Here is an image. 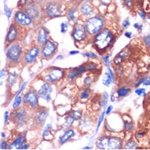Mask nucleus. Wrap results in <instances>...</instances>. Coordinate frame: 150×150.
I'll list each match as a JSON object with an SVG mask.
<instances>
[{
  "mask_svg": "<svg viewBox=\"0 0 150 150\" xmlns=\"http://www.w3.org/2000/svg\"><path fill=\"white\" fill-rule=\"evenodd\" d=\"M135 93L139 96L144 97L145 95V90L144 88H139L135 91Z\"/></svg>",
  "mask_w": 150,
  "mask_h": 150,
  "instance_id": "nucleus-35",
  "label": "nucleus"
},
{
  "mask_svg": "<svg viewBox=\"0 0 150 150\" xmlns=\"http://www.w3.org/2000/svg\"><path fill=\"white\" fill-rule=\"evenodd\" d=\"M47 117L46 112L44 111H40L37 112L36 115H35V120H36V122L38 124H43V122H44L46 118Z\"/></svg>",
  "mask_w": 150,
  "mask_h": 150,
  "instance_id": "nucleus-21",
  "label": "nucleus"
},
{
  "mask_svg": "<svg viewBox=\"0 0 150 150\" xmlns=\"http://www.w3.org/2000/svg\"><path fill=\"white\" fill-rule=\"evenodd\" d=\"M129 91V89H126L124 87H122L121 88H120L119 90H118L117 93L118 95L120 97H122V96H125L128 92Z\"/></svg>",
  "mask_w": 150,
  "mask_h": 150,
  "instance_id": "nucleus-24",
  "label": "nucleus"
},
{
  "mask_svg": "<svg viewBox=\"0 0 150 150\" xmlns=\"http://www.w3.org/2000/svg\"><path fill=\"white\" fill-rule=\"evenodd\" d=\"M47 14L51 17H57L61 15V11L59 6L55 3H49L46 5Z\"/></svg>",
  "mask_w": 150,
  "mask_h": 150,
  "instance_id": "nucleus-12",
  "label": "nucleus"
},
{
  "mask_svg": "<svg viewBox=\"0 0 150 150\" xmlns=\"http://www.w3.org/2000/svg\"><path fill=\"white\" fill-rule=\"evenodd\" d=\"M74 121L73 118L71 116L69 115L66 118V124H68V125H70L72 124L73 121Z\"/></svg>",
  "mask_w": 150,
  "mask_h": 150,
  "instance_id": "nucleus-36",
  "label": "nucleus"
},
{
  "mask_svg": "<svg viewBox=\"0 0 150 150\" xmlns=\"http://www.w3.org/2000/svg\"><path fill=\"white\" fill-rule=\"evenodd\" d=\"M25 142V138L24 137H20L18 138H17V140H15L14 143L12 144V145H11L10 147V148L11 149L12 148L15 147L17 149H20L21 146H22L24 143Z\"/></svg>",
  "mask_w": 150,
  "mask_h": 150,
  "instance_id": "nucleus-20",
  "label": "nucleus"
},
{
  "mask_svg": "<svg viewBox=\"0 0 150 150\" xmlns=\"http://www.w3.org/2000/svg\"><path fill=\"white\" fill-rule=\"evenodd\" d=\"M125 5L128 7H131L132 5H133V2H132V0H125Z\"/></svg>",
  "mask_w": 150,
  "mask_h": 150,
  "instance_id": "nucleus-49",
  "label": "nucleus"
},
{
  "mask_svg": "<svg viewBox=\"0 0 150 150\" xmlns=\"http://www.w3.org/2000/svg\"><path fill=\"white\" fill-rule=\"evenodd\" d=\"M108 101V94L106 92H104V99H103V106L104 108H105L106 105H107Z\"/></svg>",
  "mask_w": 150,
  "mask_h": 150,
  "instance_id": "nucleus-31",
  "label": "nucleus"
},
{
  "mask_svg": "<svg viewBox=\"0 0 150 150\" xmlns=\"http://www.w3.org/2000/svg\"><path fill=\"white\" fill-rule=\"evenodd\" d=\"M53 91L52 88L48 83H45L41 86L39 91L38 95L41 98L44 99L47 101H49L51 100L50 94Z\"/></svg>",
  "mask_w": 150,
  "mask_h": 150,
  "instance_id": "nucleus-11",
  "label": "nucleus"
},
{
  "mask_svg": "<svg viewBox=\"0 0 150 150\" xmlns=\"http://www.w3.org/2000/svg\"><path fill=\"white\" fill-rule=\"evenodd\" d=\"M38 42L40 45H43L47 41V33L44 28H41L39 30L37 36Z\"/></svg>",
  "mask_w": 150,
  "mask_h": 150,
  "instance_id": "nucleus-17",
  "label": "nucleus"
},
{
  "mask_svg": "<svg viewBox=\"0 0 150 150\" xmlns=\"http://www.w3.org/2000/svg\"><path fill=\"white\" fill-rule=\"evenodd\" d=\"M148 101H149V102L150 103V95L149 96V97H148Z\"/></svg>",
  "mask_w": 150,
  "mask_h": 150,
  "instance_id": "nucleus-62",
  "label": "nucleus"
},
{
  "mask_svg": "<svg viewBox=\"0 0 150 150\" xmlns=\"http://www.w3.org/2000/svg\"><path fill=\"white\" fill-rule=\"evenodd\" d=\"M144 81H145V79H144V78L141 79V80H140L138 82V83L137 84H136V87H138V86H139L140 85H141V84H143L144 82Z\"/></svg>",
  "mask_w": 150,
  "mask_h": 150,
  "instance_id": "nucleus-56",
  "label": "nucleus"
},
{
  "mask_svg": "<svg viewBox=\"0 0 150 150\" xmlns=\"http://www.w3.org/2000/svg\"><path fill=\"white\" fill-rule=\"evenodd\" d=\"M125 35L126 37H127L128 38H131V37L132 36V33L131 32H127L125 33Z\"/></svg>",
  "mask_w": 150,
  "mask_h": 150,
  "instance_id": "nucleus-53",
  "label": "nucleus"
},
{
  "mask_svg": "<svg viewBox=\"0 0 150 150\" xmlns=\"http://www.w3.org/2000/svg\"><path fill=\"white\" fill-rule=\"evenodd\" d=\"M138 14L139 15V17H141L142 19H145V14L144 12L140 11V12H139Z\"/></svg>",
  "mask_w": 150,
  "mask_h": 150,
  "instance_id": "nucleus-51",
  "label": "nucleus"
},
{
  "mask_svg": "<svg viewBox=\"0 0 150 150\" xmlns=\"http://www.w3.org/2000/svg\"><path fill=\"white\" fill-rule=\"evenodd\" d=\"M129 25H130V23L129 22V21H128V20H125V21H124V22H123V26H124V28H127L129 26Z\"/></svg>",
  "mask_w": 150,
  "mask_h": 150,
  "instance_id": "nucleus-46",
  "label": "nucleus"
},
{
  "mask_svg": "<svg viewBox=\"0 0 150 150\" xmlns=\"http://www.w3.org/2000/svg\"><path fill=\"white\" fill-rule=\"evenodd\" d=\"M17 79V75L15 73H12L10 72L8 76V79H7V82L8 85L9 87H12L14 85V84L15 83Z\"/></svg>",
  "mask_w": 150,
  "mask_h": 150,
  "instance_id": "nucleus-22",
  "label": "nucleus"
},
{
  "mask_svg": "<svg viewBox=\"0 0 150 150\" xmlns=\"http://www.w3.org/2000/svg\"><path fill=\"white\" fill-rule=\"evenodd\" d=\"M90 93V90H86L83 91L81 94V96H80V98L81 99H86V98H88L89 97V95Z\"/></svg>",
  "mask_w": 150,
  "mask_h": 150,
  "instance_id": "nucleus-32",
  "label": "nucleus"
},
{
  "mask_svg": "<svg viewBox=\"0 0 150 150\" xmlns=\"http://www.w3.org/2000/svg\"><path fill=\"white\" fill-rule=\"evenodd\" d=\"M137 147V143H135L134 141H130L127 144L125 145V148L128 149H131L136 148Z\"/></svg>",
  "mask_w": 150,
  "mask_h": 150,
  "instance_id": "nucleus-26",
  "label": "nucleus"
},
{
  "mask_svg": "<svg viewBox=\"0 0 150 150\" xmlns=\"http://www.w3.org/2000/svg\"><path fill=\"white\" fill-rule=\"evenodd\" d=\"M145 42L148 46L150 47V34L145 38Z\"/></svg>",
  "mask_w": 150,
  "mask_h": 150,
  "instance_id": "nucleus-42",
  "label": "nucleus"
},
{
  "mask_svg": "<svg viewBox=\"0 0 150 150\" xmlns=\"http://www.w3.org/2000/svg\"><path fill=\"white\" fill-rule=\"evenodd\" d=\"M78 53H79V51H72L70 52V54L72 55L76 54H78Z\"/></svg>",
  "mask_w": 150,
  "mask_h": 150,
  "instance_id": "nucleus-58",
  "label": "nucleus"
},
{
  "mask_svg": "<svg viewBox=\"0 0 150 150\" xmlns=\"http://www.w3.org/2000/svg\"><path fill=\"white\" fill-rule=\"evenodd\" d=\"M5 71L4 69H3L1 71H0V78L3 79L5 77Z\"/></svg>",
  "mask_w": 150,
  "mask_h": 150,
  "instance_id": "nucleus-47",
  "label": "nucleus"
},
{
  "mask_svg": "<svg viewBox=\"0 0 150 150\" xmlns=\"http://www.w3.org/2000/svg\"><path fill=\"white\" fill-rule=\"evenodd\" d=\"M24 104H30L31 108L34 109L38 104V94L35 90H29L23 97Z\"/></svg>",
  "mask_w": 150,
  "mask_h": 150,
  "instance_id": "nucleus-7",
  "label": "nucleus"
},
{
  "mask_svg": "<svg viewBox=\"0 0 150 150\" xmlns=\"http://www.w3.org/2000/svg\"><path fill=\"white\" fill-rule=\"evenodd\" d=\"M125 127L126 130L129 131V130H131L132 128H133V124H132L131 122H129L128 121H125Z\"/></svg>",
  "mask_w": 150,
  "mask_h": 150,
  "instance_id": "nucleus-38",
  "label": "nucleus"
},
{
  "mask_svg": "<svg viewBox=\"0 0 150 150\" xmlns=\"http://www.w3.org/2000/svg\"><path fill=\"white\" fill-rule=\"evenodd\" d=\"M112 108H113V107H112V106H109V107L108 108V109H107V110H106V114H109L110 112V111H112Z\"/></svg>",
  "mask_w": 150,
  "mask_h": 150,
  "instance_id": "nucleus-55",
  "label": "nucleus"
},
{
  "mask_svg": "<svg viewBox=\"0 0 150 150\" xmlns=\"http://www.w3.org/2000/svg\"><path fill=\"white\" fill-rule=\"evenodd\" d=\"M68 26L67 24V23L63 22L61 24V33H65L68 31Z\"/></svg>",
  "mask_w": 150,
  "mask_h": 150,
  "instance_id": "nucleus-33",
  "label": "nucleus"
},
{
  "mask_svg": "<svg viewBox=\"0 0 150 150\" xmlns=\"http://www.w3.org/2000/svg\"><path fill=\"white\" fill-rule=\"evenodd\" d=\"M86 57L88 58H94V57H96V55L93 52H87L86 54H84Z\"/></svg>",
  "mask_w": 150,
  "mask_h": 150,
  "instance_id": "nucleus-40",
  "label": "nucleus"
},
{
  "mask_svg": "<svg viewBox=\"0 0 150 150\" xmlns=\"http://www.w3.org/2000/svg\"><path fill=\"white\" fill-rule=\"evenodd\" d=\"M81 11L84 15H89L92 13V9L91 5L89 2H86L81 7Z\"/></svg>",
  "mask_w": 150,
  "mask_h": 150,
  "instance_id": "nucleus-18",
  "label": "nucleus"
},
{
  "mask_svg": "<svg viewBox=\"0 0 150 150\" xmlns=\"http://www.w3.org/2000/svg\"><path fill=\"white\" fill-rule=\"evenodd\" d=\"M109 56H106L104 58V60L105 61V62L106 65L107 66H109Z\"/></svg>",
  "mask_w": 150,
  "mask_h": 150,
  "instance_id": "nucleus-52",
  "label": "nucleus"
},
{
  "mask_svg": "<svg viewBox=\"0 0 150 150\" xmlns=\"http://www.w3.org/2000/svg\"><path fill=\"white\" fill-rule=\"evenodd\" d=\"M8 118H9V115H8V112L6 111L4 113V123L6 124L8 120Z\"/></svg>",
  "mask_w": 150,
  "mask_h": 150,
  "instance_id": "nucleus-48",
  "label": "nucleus"
},
{
  "mask_svg": "<svg viewBox=\"0 0 150 150\" xmlns=\"http://www.w3.org/2000/svg\"><path fill=\"white\" fill-rule=\"evenodd\" d=\"M103 25V19L99 17H96L87 21L85 28L87 32L89 34H95L101 30Z\"/></svg>",
  "mask_w": 150,
  "mask_h": 150,
  "instance_id": "nucleus-3",
  "label": "nucleus"
},
{
  "mask_svg": "<svg viewBox=\"0 0 150 150\" xmlns=\"http://www.w3.org/2000/svg\"><path fill=\"white\" fill-rule=\"evenodd\" d=\"M15 21L18 24L29 25L31 23V18L29 15L22 11H17L15 15Z\"/></svg>",
  "mask_w": 150,
  "mask_h": 150,
  "instance_id": "nucleus-8",
  "label": "nucleus"
},
{
  "mask_svg": "<svg viewBox=\"0 0 150 150\" xmlns=\"http://www.w3.org/2000/svg\"><path fill=\"white\" fill-rule=\"evenodd\" d=\"M41 54L44 57H50L54 54L56 50V45L50 41H47L43 45Z\"/></svg>",
  "mask_w": 150,
  "mask_h": 150,
  "instance_id": "nucleus-10",
  "label": "nucleus"
},
{
  "mask_svg": "<svg viewBox=\"0 0 150 150\" xmlns=\"http://www.w3.org/2000/svg\"><path fill=\"white\" fill-rule=\"evenodd\" d=\"M70 115L73 118L74 120H79L81 118L82 114H81V112L79 111H76L72 112V113L70 114Z\"/></svg>",
  "mask_w": 150,
  "mask_h": 150,
  "instance_id": "nucleus-25",
  "label": "nucleus"
},
{
  "mask_svg": "<svg viewBox=\"0 0 150 150\" xmlns=\"http://www.w3.org/2000/svg\"><path fill=\"white\" fill-rule=\"evenodd\" d=\"M96 66L93 63H91L89 66V70H96Z\"/></svg>",
  "mask_w": 150,
  "mask_h": 150,
  "instance_id": "nucleus-50",
  "label": "nucleus"
},
{
  "mask_svg": "<svg viewBox=\"0 0 150 150\" xmlns=\"http://www.w3.org/2000/svg\"><path fill=\"white\" fill-rule=\"evenodd\" d=\"M75 13H76V9H71L69 12V18L73 21H76V17L74 15Z\"/></svg>",
  "mask_w": 150,
  "mask_h": 150,
  "instance_id": "nucleus-29",
  "label": "nucleus"
},
{
  "mask_svg": "<svg viewBox=\"0 0 150 150\" xmlns=\"http://www.w3.org/2000/svg\"><path fill=\"white\" fill-rule=\"evenodd\" d=\"M18 36V31L17 27L12 25L9 29L8 33L7 35V40L8 42H11L17 39Z\"/></svg>",
  "mask_w": 150,
  "mask_h": 150,
  "instance_id": "nucleus-16",
  "label": "nucleus"
},
{
  "mask_svg": "<svg viewBox=\"0 0 150 150\" xmlns=\"http://www.w3.org/2000/svg\"><path fill=\"white\" fill-rule=\"evenodd\" d=\"M25 9L27 13L29 14L30 16L32 17L33 18L38 17L39 15V9L36 5H35L33 2L32 1H29L27 2L25 4Z\"/></svg>",
  "mask_w": 150,
  "mask_h": 150,
  "instance_id": "nucleus-14",
  "label": "nucleus"
},
{
  "mask_svg": "<svg viewBox=\"0 0 150 150\" xmlns=\"http://www.w3.org/2000/svg\"><path fill=\"white\" fill-rule=\"evenodd\" d=\"M1 137H2V138H4L5 137V134L4 133H1Z\"/></svg>",
  "mask_w": 150,
  "mask_h": 150,
  "instance_id": "nucleus-59",
  "label": "nucleus"
},
{
  "mask_svg": "<svg viewBox=\"0 0 150 150\" xmlns=\"http://www.w3.org/2000/svg\"><path fill=\"white\" fill-rule=\"evenodd\" d=\"M39 53H40V50H39V47H32L25 54L24 56V61L28 64H32L33 62H34L37 57H38Z\"/></svg>",
  "mask_w": 150,
  "mask_h": 150,
  "instance_id": "nucleus-9",
  "label": "nucleus"
},
{
  "mask_svg": "<svg viewBox=\"0 0 150 150\" xmlns=\"http://www.w3.org/2000/svg\"><path fill=\"white\" fill-rule=\"evenodd\" d=\"M27 82H24V83L23 85H22V86H21V87L20 88V90H19V91L17 92V95H16V96H15V98L16 97H18L19 96V95L20 94V93L21 92V91H23V90L24 89V88H25V85H27Z\"/></svg>",
  "mask_w": 150,
  "mask_h": 150,
  "instance_id": "nucleus-41",
  "label": "nucleus"
},
{
  "mask_svg": "<svg viewBox=\"0 0 150 150\" xmlns=\"http://www.w3.org/2000/svg\"><path fill=\"white\" fill-rule=\"evenodd\" d=\"M29 147V145L27 144H23L21 147L20 148V149H27Z\"/></svg>",
  "mask_w": 150,
  "mask_h": 150,
  "instance_id": "nucleus-54",
  "label": "nucleus"
},
{
  "mask_svg": "<svg viewBox=\"0 0 150 150\" xmlns=\"http://www.w3.org/2000/svg\"><path fill=\"white\" fill-rule=\"evenodd\" d=\"M8 147V144L7 143V142L5 141H3L2 143H1V145H0V147H1V149H6Z\"/></svg>",
  "mask_w": 150,
  "mask_h": 150,
  "instance_id": "nucleus-43",
  "label": "nucleus"
},
{
  "mask_svg": "<svg viewBox=\"0 0 150 150\" xmlns=\"http://www.w3.org/2000/svg\"><path fill=\"white\" fill-rule=\"evenodd\" d=\"M149 18V19H150V17H149V18Z\"/></svg>",
  "mask_w": 150,
  "mask_h": 150,
  "instance_id": "nucleus-64",
  "label": "nucleus"
},
{
  "mask_svg": "<svg viewBox=\"0 0 150 150\" xmlns=\"http://www.w3.org/2000/svg\"><path fill=\"white\" fill-rule=\"evenodd\" d=\"M22 54V48L18 44H14L8 48L7 57L8 60L13 63L18 62Z\"/></svg>",
  "mask_w": 150,
  "mask_h": 150,
  "instance_id": "nucleus-4",
  "label": "nucleus"
},
{
  "mask_svg": "<svg viewBox=\"0 0 150 150\" xmlns=\"http://www.w3.org/2000/svg\"><path fill=\"white\" fill-rule=\"evenodd\" d=\"M83 149H90V148L89 147H85V148H84Z\"/></svg>",
  "mask_w": 150,
  "mask_h": 150,
  "instance_id": "nucleus-60",
  "label": "nucleus"
},
{
  "mask_svg": "<svg viewBox=\"0 0 150 150\" xmlns=\"http://www.w3.org/2000/svg\"><path fill=\"white\" fill-rule=\"evenodd\" d=\"M111 101H115V100H114V98H112V100H111Z\"/></svg>",
  "mask_w": 150,
  "mask_h": 150,
  "instance_id": "nucleus-61",
  "label": "nucleus"
},
{
  "mask_svg": "<svg viewBox=\"0 0 150 150\" xmlns=\"http://www.w3.org/2000/svg\"><path fill=\"white\" fill-rule=\"evenodd\" d=\"M104 116H105V112H102L101 115H100V117L99 118V121H98V125H97V128H96V132L98 131L99 128L100 124H101L102 122L103 121L104 118Z\"/></svg>",
  "mask_w": 150,
  "mask_h": 150,
  "instance_id": "nucleus-30",
  "label": "nucleus"
},
{
  "mask_svg": "<svg viewBox=\"0 0 150 150\" xmlns=\"http://www.w3.org/2000/svg\"><path fill=\"white\" fill-rule=\"evenodd\" d=\"M124 57L122 56H117L116 57L115 59H114V63L118 66V65H119L122 62V60H123Z\"/></svg>",
  "mask_w": 150,
  "mask_h": 150,
  "instance_id": "nucleus-34",
  "label": "nucleus"
},
{
  "mask_svg": "<svg viewBox=\"0 0 150 150\" xmlns=\"http://www.w3.org/2000/svg\"><path fill=\"white\" fill-rule=\"evenodd\" d=\"M37 1H38V2H41V1H42V0H36Z\"/></svg>",
  "mask_w": 150,
  "mask_h": 150,
  "instance_id": "nucleus-63",
  "label": "nucleus"
},
{
  "mask_svg": "<svg viewBox=\"0 0 150 150\" xmlns=\"http://www.w3.org/2000/svg\"><path fill=\"white\" fill-rule=\"evenodd\" d=\"M113 41V35L110 31L104 29L98 34L95 39V44L99 50L107 48Z\"/></svg>",
  "mask_w": 150,
  "mask_h": 150,
  "instance_id": "nucleus-1",
  "label": "nucleus"
},
{
  "mask_svg": "<svg viewBox=\"0 0 150 150\" xmlns=\"http://www.w3.org/2000/svg\"><path fill=\"white\" fill-rule=\"evenodd\" d=\"M134 27H135V28L139 29V30H142V29H143V25L140 24L135 23V24L134 25Z\"/></svg>",
  "mask_w": 150,
  "mask_h": 150,
  "instance_id": "nucleus-44",
  "label": "nucleus"
},
{
  "mask_svg": "<svg viewBox=\"0 0 150 150\" xmlns=\"http://www.w3.org/2000/svg\"><path fill=\"white\" fill-rule=\"evenodd\" d=\"M101 2L102 4L104 5H107L109 3L110 0H101Z\"/></svg>",
  "mask_w": 150,
  "mask_h": 150,
  "instance_id": "nucleus-57",
  "label": "nucleus"
},
{
  "mask_svg": "<svg viewBox=\"0 0 150 150\" xmlns=\"http://www.w3.org/2000/svg\"><path fill=\"white\" fill-rule=\"evenodd\" d=\"M112 78L111 76L108 73H105L103 78H102V83L105 86H109L110 84L111 83Z\"/></svg>",
  "mask_w": 150,
  "mask_h": 150,
  "instance_id": "nucleus-23",
  "label": "nucleus"
},
{
  "mask_svg": "<svg viewBox=\"0 0 150 150\" xmlns=\"http://www.w3.org/2000/svg\"><path fill=\"white\" fill-rule=\"evenodd\" d=\"M91 82H92V80L89 77H86L85 79L84 84H85L86 85H89L91 84Z\"/></svg>",
  "mask_w": 150,
  "mask_h": 150,
  "instance_id": "nucleus-39",
  "label": "nucleus"
},
{
  "mask_svg": "<svg viewBox=\"0 0 150 150\" xmlns=\"http://www.w3.org/2000/svg\"><path fill=\"white\" fill-rule=\"evenodd\" d=\"M21 102V97L20 96L17 97L15 98V100L14 101V102L13 104V108H17V107H18V106L20 105Z\"/></svg>",
  "mask_w": 150,
  "mask_h": 150,
  "instance_id": "nucleus-28",
  "label": "nucleus"
},
{
  "mask_svg": "<svg viewBox=\"0 0 150 150\" xmlns=\"http://www.w3.org/2000/svg\"><path fill=\"white\" fill-rule=\"evenodd\" d=\"M63 76V71L58 68H50L47 72V74L44 76V79L47 82L53 83L60 80Z\"/></svg>",
  "mask_w": 150,
  "mask_h": 150,
  "instance_id": "nucleus-5",
  "label": "nucleus"
},
{
  "mask_svg": "<svg viewBox=\"0 0 150 150\" xmlns=\"http://www.w3.org/2000/svg\"><path fill=\"white\" fill-rule=\"evenodd\" d=\"M51 128V125L50 124H47L46 128L45 129V131L43 133V137H47V135H49V132H50V129Z\"/></svg>",
  "mask_w": 150,
  "mask_h": 150,
  "instance_id": "nucleus-37",
  "label": "nucleus"
},
{
  "mask_svg": "<svg viewBox=\"0 0 150 150\" xmlns=\"http://www.w3.org/2000/svg\"><path fill=\"white\" fill-rule=\"evenodd\" d=\"M74 135V132L73 130H69L68 131H67L66 133L64 134V135L61 137L60 138V141L61 143H64L68 141L69 139H70V138H72L73 136Z\"/></svg>",
  "mask_w": 150,
  "mask_h": 150,
  "instance_id": "nucleus-19",
  "label": "nucleus"
},
{
  "mask_svg": "<svg viewBox=\"0 0 150 150\" xmlns=\"http://www.w3.org/2000/svg\"><path fill=\"white\" fill-rule=\"evenodd\" d=\"M97 147L102 149H120L122 144L121 140L115 137H102L96 143Z\"/></svg>",
  "mask_w": 150,
  "mask_h": 150,
  "instance_id": "nucleus-2",
  "label": "nucleus"
},
{
  "mask_svg": "<svg viewBox=\"0 0 150 150\" xmlns=\"http://www.w3.org/2000/svg\"><path fill=\"white\" fill-rule=\"evenodd\" d=\"M4 13L6 15V16L8 18H10L12 15V11L6 4H5L4 7Z\"/></svg>",
  "mask_w": 150,
  "mask_h": 150,
  "instance_id": "nucleus-27",
  "label": "nucleus"
},
{
  "mask_svg": "<svg viewBox=\"0 0 150 150\" xmlns=\"http://www.w3.org/2000/svg\"><path fill=\"white\" fill-rule=\"evenodd\" d=\"M73 37L74 39L78 41H82L85 38V29L83 25L78 24L75 27L73 32Z\"/></svg>",
  "mask_w": 150,
  "mask_h": 150,
  "instance_id": "nucleus-13",
  "label": "nucleus"
},
{
  "mask_svg": "<svg viewBox=\"0 0 150 150\" xmlns=\"http://www.w3.org/2000/svg\"><path fill=\"white\" fill-rule=\"evenodd\" d=\"M12 119L18 125H24L27 121V113L24 108L14 111L11 114Z\"/></svg>",
  "mask_w": 150,
  "mask_h": 150,
  "instance_id": "nucleus-6",
  "label": "nucleus"
},
{
  "mask_svg": "<svg viewBox=\"0 0 150 150\" xmlns=\"http://www.w3.org/2000/svg\"><path fill=\"white\" fill-rule=\"evenodd\" d=\"M143 84L145 86L149 85H150V77H148L146 79H145L144 82Z\"/></svg>",
  "mask_w": 150,
  "mask_h": 150,
  "instance_id": "nucleus-45",
  "label": "nucleus"
},
{
  "mask_svg": "<svg viewBox=\"0 0 150 150\" xmlns=\"http://www.w3.org/2000/svg\"><path fill=\"white\" fill-rule=\"evenodd\" d=\"M86 69L85 67L80 66L77 67V68H73L72 70L70 71V72L68 74V77L70 79H73L75 77L79 76L80 75L82 74L83 72H85Z\"/></svg>",
  "mask_w": 150,
  "mask_h": 150,
  "instance_id": "nucleus-15",
  "label": "nucleus"
}]
</instances>
